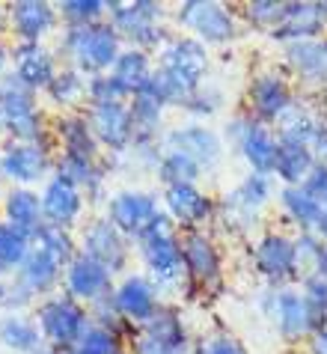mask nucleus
<instances>
[{
    "label": "nucleus",
    "mask_w": 327,
    "mask_h": 354,
    "mask_svg": "<svg viewBox=\"0 0 327 354\" xmlns=\"http://www.w3.org/2000/svg\"><path fill=\"white\" fill-rule=\"evenodd\" d=\"M137 253H140L146 277L152 280L158 295H173L182 289V283L187 280L182 235H178L176 223L167 218V212L158 214V221L149 226V232L137 241Z\"/></svg>",
    "instance_id": "nucleus-1"
},
{
    "label": "nucleus",
    "mask_w": 327,
    "mask_h": 354,
    "mask_svg": "<svg viewBox=\"0 0 327 354\" xmlns=\"http://www.w3.org/2000/svg\"><path fill=\"white\" fill-rule=\"evenodd\" d=\"M59 51L66 57V66L77 68L84 77H95L111 72L119 54L125 51V42L119 39L111 18H104L89 27H63Z\"/></svg>",
    "instance_id": "nucleus-2"
},
{
    "label": "nucleus",
    "mask_w": 327,
    "mask_h": 354,
    "mask_svg": "<svg viewBox=\"0 0 327 354\" xmlns=\"http://www.w3.org/2000/svg\"><path fill=\"white\" fill-rule=\"evenodd\" d=\"M0 113H3V134H9L12 143H42L51 137L39 107V93L18 81L15 72L0 77Z\"/></svg>",
    "instance_id": "nucleus-3"
},
{
    "label": "nucleus",
    "mask_w": 327,
    "mask_h": 354,
    "mask_svg": "<svg viewBox=\"0 0 327 354\" xmlns=\"http://www.w3.org/2000/svg\"><path fill=\"white\" fill-rule=\"evenodd\" d=\"M111 3V24L116 27L119 39L125 42V48H140V51L152 54L161 51L167 45V30H164V6L155 0H107Z\"/></svg>",
    "instance_id": "nucleus-4"
},
{
    "label": "nucleus",
    "mask_w": 327,
    "mask_h": 354,
    "mask_svg": "<svg viewBox=\"0 0 327 354\" xmlns=\"http://www.w3.org/2000/svg\"><path fill=\"white\" fill-rule=\"evenodd\" d=\"M33 319L42 330L45 342L54 348H75L86 337V330L93 328L89 307L68 298L66 292H54L39 301L33 307Z\"/></svg>",
    "instance_id": "nucleus-5"
},
{
    "label": "nucleus",
    "mask_w": 327,
    "mask_h": 354,
    "mask_svg": "<svg viewBox=\"0 0 327 354\" xmlns=\"http://www.w3.org/2000/svg\"><path fill=\"white\" fill-rule=\"evenodd\" d=\"M54 137L42 143H12L0 146V176L9 182V188H36L54 176Z\"/></svg>",
    "instance_id": "nucleus-6"
},
{
    "label": "nucleus",
    "mask_w": 327,
    "mask_h": 354,
    "mask_svg": "<svg viewBox=\"0 0 327 354\" xmlns=\"http://www.w3.org/2000/svg\"><path fill=\"white\" fill-rule=\"evenodd\" d=\"M77 248L95 262H102L107 271L128 274V262H131V241L111 223L107 214H93L86 223L77 226Z\"/></svg>",
    "instance_id": "nucleus-7"
},
{
    "label": "nucleus",
    "mask_w": 327,
    "mask_h": 354,
    "mask_svg": "<svg viewBox=\"0 0 327 354\" xmlns=\"http://www.w3.org/2000/svg\"><path fill=\"white\" fill-rule=\"evenodd\" d=\"M265 310H268V316L277 322V330L283 333V339H289V342L303 339V337H315L327 322L324 313L312 310L310 301L295 289L268 292Z\"/></svg>",
    "instance_id": "nucleus-8"
},
{
    "label": "nucleus",
    "mask_w": 327,
    "mask_h": 354,
    "mask_svg": "<svg viewBox=\"0 0 327 354\" xmlns=\"http://www.w3.org/2000/svg\"><path fill=\"white\" fill-rule=\"evenodd\" d=\"M164 209L158 205V196L149 191H137V188H125L111 194V200L104 205V214L111 218V223L128 241H140L149 232V226L158 221V214Z\"/></svg>",
    "instance_id": "nucleus-9"
},
{
    "label": "nucleus",
    "mask_w": 327,
    "mask_h": 354,
    "mask_svg": "<svg viewBox=\"0 0 327 354\" xmlns=\"http://www.w3.org/2000/svg\"><path fill=\"white\" fill-rule=\"evenodd\" d=\"M176 21L187 27L194 39H200L203 45H223L232 42L238 36V18L232 9L223 3H205V0H187L178 6Z\"/></svg>",
    "instance_id": "nucleus-10"
},
{
    "label": "nucleus",
    "mask_w": 327,
    "mask_h": 354,
    "mask_svg": "<svg viewBox=\"0 0 327 354\" xmlns=\"http://www.w3.org/2000/svg\"><path fill=\"white\" fill-rule=\"evenodd\" d=\"M86 120L93 125V134L102 152L107 155H125L134 146V122L128 102H111V104H89Z\"/></svg>",
    "instance_id": "nucleus-11"
},
{
    "label": "nucleus",
    "mask_w": 327,
    "mask_h": 354,
    "mask_svg": "<svg viewBox=\"0 0 327 354\" xmlns=\"http://www.w3.org/2000/svg\"><path fill=\"white\" fill-rule=\"evenodd\" d=\"M271 200V176L250 173L238 182V188L226 194V200L221 203L223 221L226 226H232L238 232H247L256 226V214L262 205Z\"/></svg>",
    "instance_id": "nucleus-12"
},
{
    "label": "nucleus",
    "mask_w": 327,
    "mask_h": 354,
    "mask_svg": "<svg viewBox=\"0 0 327 354\" xmlns=\"http://www.w3.org/2000/svg\"><path fill=\"white\" fill-rule=\"evenodd\" d=\"M113 289H116L113 274L107 271L102 262L86 257V253H77V257L68 262V268L63 271V292L68 298L81 301L84 307H93L95 301L113 295Z\"/></svg>",
    "instance_id": "nucleus-13"
},
{
    "label": "nucleus",
    "mask_w": 327,
    "mask_h": 354,
    "mask_svg": "<svg viewBox=\"0 0 327 354\" xmlns=\"http://www.w3.org/2000/svg\"><path fill=\"white\" fill-rule=\"evenodd\" d=\"M6 24L9 33L15 36V42L42 45L59 24L57 3H48V0H15L6 9Z\"/></svg>",
    "instance_id": "nucleus-14"
},
{
    "label": "nucleus",
    "mask_w": 327,
    "mask_h": 354,
    "mask_svg": "<svg viewBox=\"0 0 327 354\" xmlns=\"http://www.w3.org/2000/svg\"><path fill=\"white\" fill-rule=\"evenodd\" d=\"M161 149H176V152H185L187 158H194L196 164L205 170L221 164L223 158V140L221 134L208 125L200 122H187V125H176L161 137Z\"/></svg>",
    "instance_id": "nucleus-15"
},
{
    "label": "nucleus",
    "mask_w": 327,
    "mask_h": 354,
    "mask_svg": "<svg viewBox=\"0 0 327 354\" xmlns=\"http://www.w3.org/2000/svg\"><path fill=\"white\" fill-rule=\"evenodd\" d=\"M42 214H45V223L59 226V230H75L84 218V209H86V194L77 188L75 182H68L66 176H51L42 191Z\"/></svg>",
    "instance_id": "nucleus-16"
},
{
    "label": "nucleus",
    "mask_w": 327,
    "mask_h": 354,
    "mask_svg": "<svg viewBox=\"0 0 327 354\" xmlns=\"http://www.w3.org/2000/svg\"><path fill=\"white\" fill-rule=\"evenodd\" d=\"M253 265L271 286H283V283L301 277V271H297L295 239H289V235H283V232H268L256 241Z\"/></svg>",
    "instance_id": "nucleus-17"
},
{
    "label": "nucleus",
    "mask_w": 327,
    "mask_h": 354,
    "mask_svg": "<svg viewBox=\"0 0 327 354\" xmlns=\"http://www.w3.org/2000/svg\"><path fill=\"white\" fill-rule=\"evenodd\" d=\"M161 203H164L167 218L176 223V230H185V232L203 226L214 214L212 196L203 194L196 185H167L161 194Z\"/></svg>",
    "instance_id": "nucleus-18"
},
{
    "label": "nucleus",
    "mask_w": 327,
    "mask_h": 354,
    "mask_svg": "<svg viewBox=\"0 0 327 354\" xmlns=\"http://www.w3.org/2000/svg\"><path fill=\"white\" fill-rule=\"evenodd\" d=\"M113 301H116L119 313H122L134 328H143V324L161 310V295L155 292L152 280H149L146 274H134V271L122 274V280H119L113 289Z\"/></svg>",
    "instance_id": "nucleus-19"
},
{
    "label": "nucleus",
    "mask_w": 327,
    "mask_h": 354,
    "mask_svg": "<svg viewBox=\"0 0 327 354\" xmlns=\"http://www.w3.org/2000/svg\"><path fill=\"white\" fill-rule=\"evenodd\" d=\"M51 137L57 146V155H72V158L102 161V146H98L93 125L86 120V111L59 113L51 125Z\"/></svg>",
    "instance_id": "nucleus-20"
},
{
    "label": "nucleus",
    "mask_w": 327,
    "mask_h": 354,
    "mask_svg": "<svg viewBox=\"0 0 327 354\" xmlns=\"http://www.w3.org/2000/svg\"><path fill=\"white\" fill-rule=\"evenodd\" d=\"M182 257H185V274L191 286L212 289L221 283V253L214 241L205 232L191 230L182 235Z\"/></svg>",
    "instance_id": "nucleus-21"
},
{
    "label": "nucleus",
    "mask_w": 327,
    "mask_h": 354,
    "mask_svg": "<svg viewBox=\"0 0 327 354\" xmlns=\"http://www.w3.org/2000/svg\"><path fill=\"white\" fill-rule=\"evenodd\" d=\"M12 72L18 81L27 84L33 93H45L48 84L54 81L59 72L54 51H48L45 45H30V42H15L12 45Z\"/></svg>",
    "instance_id": "nucleus-22"
},
{
    "label": "nucleus",
    "mask_w": 327,
    "mask_h": 354,
    "mask_svg": "<svg viewBox=\"0 0 327 354\" xmlns=\"http://www.w3.org/2000/svg\"><path fill=\"white\" fill-rule=\"evenodd\" d=\"M0 221L9 223L18 232H24L27 239H33V235L45 226L42 196H39V191L36 188H9V191H3Z\"/></svg>",
    "instance_id": "nucleus-23"
},
{
    "label": "nucleus",
    "mask_w": 327,
    "mask_h": 354,
    "mask_svg": "<svg viewBox=\"0 0 327 354\" xmlns=\"http://www.w3.org/2000/svg\"><path fill=\"white\" fill-rule=\"evenodd\" d=\"M292 104H295L292 90L280 75L262 72V75L253 77V84H250V113L259 122H277Z\"/></svg>",
    "instance_id": "nucleus-24"
},
{
    "label": "nucleus",
    "mask_w": 327,
    "mask_h": 354,
    "mask_svg": "<svg viewBox=\"0 0 327 354\" xmlns=\"http://www.w3.org/2000/svg\"><path fill=\"white\" fill-rule=\"evenodd\" d=\"M327 27L321 15V3H283V18L271 33L280 42H301V39H319Z\"/></svg>",
    "instance_id": "nucleus-25"
},
{
    "label": "nucleus",
    "mask_w": 327,
    "mask_h": 354,
    "mask_svg": "<svg viewBox=\"0 0 327 354\" xmlns=\"http://www.w3.org/2000/svg\"><path fill=\"white\" fill-rule=\"evenodd\" d=\"M286 63L306 84H327V39L286 42Z\"/></svg>",
    "instance_id": "nucleus-26"
},
{
    "label": "nucleus",
    "mask_w": 327,
    "mask_h": 354,
    "mask_svg": "<svg viewBox=\"0 0 327 354\" xmlns=\"http://www.w3.org/2000/svg\"><path fill=\"white\" fill-rule=\"evenodd\" d=\"M277 149H280L277 134L259 120L250 122V129H247V134L241 137V143H238V152L244 155V161L250 164V170L259 173V176H274Z\"/></svg>",
    "instance_id": "nucleus-27"
},
{
    "label": "nucleus",
    "mask_w": 327,
    "mask_h": 354,
    "mask_svg": "<svg viewBox=\"0 0 327 354\" xmlns=\"http://www.w3.org/2000/svg\"><path fill=\"white\" fill-rule=\"evenodd\" d=\"M63 271L66 268H59L51 257H45V253L36 250V248H30L24 265L15 271V277L36 295V301H42L48 295H54V289L63 283Z\"/></svg>",
    "instance_id": "nucleus-28"
},
{
    "label": "nucleus",
    "mask_w": 327,
    "mask_h": 354,
    "mask_svg": "<svg viewBox=\"0 0 327 354\" xmlns=\"http://www.w3.org/2000/svg\"><path fill=\"white\" fill-rule=\"evenodd\" d=\"M0 346L12 354H39L48 342L39 330L36 319L24 316V313H6L0 319Z\"/></svg>",
    "instance_id": "nucleus-29"
},
{
    "label": "nucleus",
    "mask_w": 327,
    "mask_h": 354,
    "mask_svg": "<svg viewBox=\"0 0 327 354\" xmlns=\"http://www.w3.org/2000/svg\"><path fill=\"white\" fill-rule=\"evenodd\" d=\"M128 111H131V122H134V146H152L161 143V122H164V111L167 107L152 98L149 93H137L128 98Z\"/></svg>",
    "instance_id": "nucleus-30"
},
{
    "label": "nucleus",
    "mask_w": 327,
    "mask_h": 354,
    "mask_svg": "<svg viewBox=\"0 0 327 354\" xmlns=\"http://www.w3.org/2000/svg\"><path fill=\"white\" fill-rule=\"evenodd\" d=\"M152 72H155L152 54L140 51V48H125V51L119 54V60L113 63V68H111V77L122 86V93L131 98L149 84Z\"/></svg>",
    "instance_id": "nucleus-31"
},
{
    "label": "nucleus",
    "mask_w": 327,
    "mask_h": 354,
    "mask_svg": "<svg viewBox=\"0 0 327 354\" xmlns=\"http://www.w3.org/2000/svg\"><path fill=\"white\" fill-rule=\"evenodd\" d=\"M86 81H89V77H84L77 68L59 66V72L54 75V81L48 84V90L42 95H45L48 104L57 107V111L75 113L77 104L86 102Z\"/></svg>",
    "instance_id": "nucleus-32"
},
{
    "label": "nucleus",
    "mask_w": 327,
    "mask_h": 354,
    "mask_svg": "<svg viewBox=\"0 0 327 354\" xmlns=\"http://www.w3.org/2000/svg\"><path fill=\"white\" fill-rule=\"evenodd\" d=\"M315 170V158L310 152V146H295V143H280L277 149V164L274 176L283 182V188H297L310 179V173Z\"/></svg>",
    "instance_id": "nucleus-33"
},
{
    "label": "nucleus",
    "mask_w": 327,
    "mask_h": 354,
    "mask_svg": "<svg viewBox=\"0 0 327 354\" xmlns=\"http://www.w3.org/2000/svg\"><path fill=\"white\" fill-rule=\"evenodd\" d=\"M280 205H283V212L289 214V221L301 226V232H315L319 230L324 205L315 200L303 185H297V188H283L280 191Z\"/></svg>",
    "instance_id": "nucleus-34"
},
{
    "label": "nucleus",
    "mask_w": 327,
    "mask_h": 354,
    "mask_svg": "<svg viewBox=\"0 0 327 354\" xmlns=\"http://www.w3.org/2000/svg\"><path fill=\"white\" fill-rule=\"evenodd\" d=\"M33 248L42 250L45 257H51L59 268H68V262L81 253L77 235L72 230H59V226H51V223H45L42 230L33 235Z\"/></svg>",
    "instance_id": "nucleus-35"
},
{
    "label": "nucleus",
    "mask_w": 327,
    "mask_h": 354,
    "mask_svg": "<svg viewBox=\"0 0 327 354\" xmlns=\"http://www.w3.org/2000/svg\"><path fill=\"white\" fill-rule=\"evenodd\" d=\"M140 333H149V337L170 342V346H178V348H191V337H187L185 319L178 316L173 307H164V304H161V310L140 328Z\"/></svg>",
    "instance_id": "nucleus-36"
},
{
    "label": "nucleus",
    "mask_w": 327,
    "mask_h": 354,
    "mask_svg": "<svg viewBox=\"0 0 327 354\" xmlns=\"http://www.w3.org/2000/svg\"><path fill=\"white\" fill-rule=\"evenodd\" d=\"M315 125H319V120H315L306 107H301L295 102L289 111L277 120V140L280 143H295V146H310Z\"/></svg>",
    "instance_id": "nucleus-37"
},
{
    "label": "nucleus",
    "mask_w": 327,
    "mask_h": 354,
    "mask_svg": "<svg viewBox=\"0 0 327 354\" xmlns=\"http://www.w3.org/2000/svg\"><path fill=\"white\" fill-rule=\"evenodd\" d=\"M155 173H158V179L164 182V188L167 185H196L200 182V176H203V167L196 164L194 158H187L185 152L164 149L161 161H158V167H155Z\"/></svg>",
    "instance_id": "nucleus-38"
},
{
    "label": "nucleus",
    "mask_w": 327,
    "mask_h": 354,
    "mask_svg": "<svg viewBox=\"0 0 327 354\" xmlns=\"http://www.w3.org/2000/svg\"><path fill=\"white\" fill-rule=\"evenodd\" d=\"M30 248H33V239L0 221V277H12L24 265Z\"/></svg>",
    "instance_id": "nucleus-39"
},
{
    "label": "nucleus",
    "mask_w": 327,
    "mask_h": 354,
    "mask_svg": "<svg viewBox=\"0 0 327 354\" xmlns=\"http://www.w3.org/2000/svg\"><path fill=\"white\" fill-rule=\"evenodd\" d=\"M57 12L63 27H89L111 15V3L107 0H59Z\"/></svg>",
    "instance_id": "nucleus-40"
},
{
    "label": "nucleus",
    "mask_w": 327,
    "mask_h": 354,
    "mask_svg": "<svg viewBox=\"0 0 327 354\" xmlns=\"http://www.w3.org/2000/svg\"><path fill=\"white\" fill-rule=\"evenodd\" d=\"M72 354H125V339L93 324L86 330V337L72 348Z\"/></svg>",
    "instance_id": "nucleus-41"
},
{
    "label": "nucleus",
    "mask_w": 327,
    "mask_h": 354,
    "mask_svg": "<svg viewBox=\"0 0 327 354\" xmlns=\"http://www.w3.org/2000/svg\"><path fill=\"white\" fill-rule=\"evenodd\" d=\"M324 239L319 232H301L295 239V253H297V271H301V277H306V274H312L315 268H319V259L324 253Z\"/></svg>",
    "instance_id": "nucleus-42"
},
{
    "label": "nucleus",
    "mask_w": 327,
    "mask_h": 354,
    "mask_svg": "<svg viewBox=\"0 0 327 354\" xmlns=\"http://www.w3.org/2000/svg\"><path fill=\"white\" fill-rule=\"evenodd\" d=\"M111 102H128V95L122 93V86L111 77V72L89 77L86 81V107L89 104H111Z\"/></svg>",
    "instance_id": "nucleus-43"
},
{
    "label": "nucleus",
    "mask_w": 327,
    "mask_h": 354,
    "mask_svg": "<svg viewBox=\"0 0 327 354\" xmlns=\"http://www.w3.org/2000/svg\"><path fill=\"white\" fill-rule=\"evenodd\" d=\"M244 15L253 27H262V30L274 33L283 18V3H277V0H253V3H247Z\"/></svg>",
    "instance_id": "nucleus-44"
},
{
    "label": "nucleus",
    "mask_w": 327,
    "mask_h": 354,
    "mask_svg": "<svg viewBox=\"0 0 327 354\" xmlns=\"http://www.w3.org/2000/svg\"><path fill=\"white\" fill-rule=\"evenodd\" d=\"M182 107H185V111L191 113V116H196V120H205V116H212L217 107H221V93L203 84L196 93H191V98H187Z\"/></svg>",
    "instance_id": "nucleus-45"
},
{
    "label": "nucleus",
    "mask_w": 327,
    "mask_h": 354,
    "mask_svg": "<svg viewBox=\"0 0 327 354\" xmlns=\"http://www.w3.org/2000/svg\"><path fill=\"white\" fill-rule=\"evenodd\" d=\"M301 295L306 301H310L312 310H319L327 316V277L319 271L306 274V277H301Z\"/></svg>",
    "instance_id": "nucleus-46"
},
{
    "label": "nucleus",
    "mask_w": 327,
    "mask_h": 354,
    "mask_svg": "<svg viewBox=\"0 0 327 354\" xmlns=\"http://www.w3.org/2000/svg\"><path fill=\"white\" fill-rule=\"evenodd\" d=\"M194 354H247V351L230 333H212V337H203L196 342Z\"/></svg>",
    "instance_id": "nucleus-47"
},
{
    "label": "nucleus",
    "mask_w": 327,
    "mask_h": 354,
    "mask_svg": "<svg viewBox=\"0 0 327 354\" xmlns=\"http://www.w3.org/2000/svg\"><path fill=\"white\" fill-rule=\"evenodd\" d=\"M131 354H191V348H178L170 342H161L149 333H137V339L131 342Z\"/></svg>",
    "instance_id": "nucleus-48"
},
{
    "label": "nucleus",
    "mask_w": 327,
    "mask_h": 354,
    "mask_svg": "<svg viewBox=\"0 0 327 354\" xmlns=\"http://www.w3.org/2000/svg\"><path fill=\"white\" fill-rule=\"evenodd\" d=\"M310 152L315 158V167H327V122L319 120L312 131V140H310Z\"/></svg>",
    "instance_id": "nucleus-49"
},
{
    "label": "nucleus",
    "mask_w": 327,
    "mask_h": 354,
    "mask_svg": "<svg viewBox=\"0 0 327 354\" xmlns=\"http://www.w3.org/2000/svg\"><path fill=\"white\" fill-rule=\"evenodd\" d=\"M303 188L310 191L321 205H327V167H315V170L310 173V179L303 182Z\"/></svg>",
    "instance_id": "nucleus-50"
},
{
    "label": "nucleus",
    "mask_w": 327,
    "mask_h": 354,
    "mask_svg": "<svg viewBox=\"0 0 327 354\" xmlns=\"http://www.w3.org/2000/svg\"><path fill=\"white\" fill-rule=\"evenodd\" d=\"M310 354H327V328H321L310 339Z\"/></svg>",
    "instance_id": "nucleus-51"
},
{
    "label": "nucleus",
    "mask_w": 327,
    "mask_h": 354,
    "mask_svg": "<svg viewBox=\"0 0 327 354\" xmlns=\"http://www.w3.org/2000/svg\"><path fill=\"white\" fill-rule=\"evenodd\" d=\"M9 63H12V48H9L3 39H0V77L9 72Z\"/></svg>",
    "instance_id": "nucleus-52"
},
{
    "label": "nucleus",
    "mask_w": 327,
    "mask_h": 354,
    "mask_svg": "<svg viewBox=\"0 0 327 354\" xmlns=\"http://www.w3.org/2000/svg\"><path fill=\"white\" fill-rule=\"evenodd\" d=\"M6 289H9V277H0V310L6 307Z\"/></svg>",
    "instance_id": "nucleus-53"
},
{
    "label": "nucleus",
    "mask_w": 327,
    "mask_h": 354,
    "mask_svg": "<svg viewBox=\"0 0 327 354\" xmlns=\"http://www.w3.org/2000/svg\"><path fill=\"white\" fill-rule=\"evenodd\" d=\"M315 232H319V235H321V239L327 241V205H324V214H321V223H319V230H315Z\"/></svg>",
    "instance_id": "nucleus-54"
},
{
    "label": "nucleus",
    "mask_w": 327,
    "mask_h": 354,
    "mask_svg": "<svg viewBox=\"0 0 327 354\" xmlns=\"http://www.w3.org/2000/svg\"><path fill=\"white\" fill-rule=\"evenodd\" d=\"M319 274H324L327 277V244H324V253H321V259H319V268H315Z\"/></svg>",
    "instance_id": "nucleus-55"
},
{
    "label": "nucleus",
    "mask_w": 327,
    "mask_h": 354,
    "mask_svg": "<svg viewBox=\"0 0 327 354\" xmlns=\"http://www.w3.org/2000/svg\"><path fill=\"white\" fill-rule=\"evenodd\" d=\"M39 354H72V348H54V346H45Z\"/></svg>",
    "instance_id": "nucleus-56"
},
{
    "label": "nucleus",
    "mask_w": 327,
    "mask_h": 354,
    "mask_svg": "<svg viewBox=\"0 0 327 354\" xmlns=\"http://www.w3.org/2000/svg\"><path fill=\"white\" fill-rule=\"evenodd\" d=\"M3 30H9V24H6V9H0V36H3Z\"/></svg>",
    "instance_id": "nucleus-57"
},
{
    "label": "nucleus",
    "mask_w": 327,
    "mask_h": 354,
    "mask_svg": "<svg viewBox=\"0 0 327 354\" xmlns=\"http://www.w3.org/2000/svg\"><path fill=\"white\" fill-rule=\"evenodd\" d=\"M0 203H3V191H0Z\"/></svg>",
    "instance_id": "nucleus-58"
}]
</instances>
